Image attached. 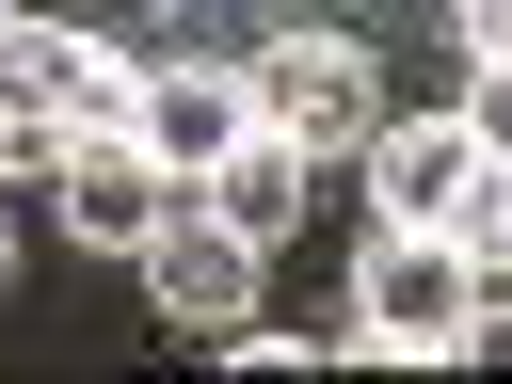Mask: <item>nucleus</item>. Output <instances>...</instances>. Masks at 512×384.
Listing matches in <instances>:
<instances>
[{
    "label": "nucleus",
    "mask_w": 512,
    "mask_h": 384,
    "mask_svg": "<svg viewBox=\"0 0 512 384\" xmlns=\"http://www.w3.org/2000/svg\"><path fill=\"white\" fill-rule=\"evenodd\" d=\"M128 128H144V144H160V176L192 192V176H224V144L256 128V96H240V64H144Z\"/></svg>",
    "instance_id": "423d86ee"
},
{
    "label": "nucleus",
    "mask_w": 512,
    "mask_h": 384,
    "mask_svg": "<svg viewBox=\"0 0 512 384\" xmlns=\"http://www.w3.org/2000/svg\"><path fill=\"white\" fill-rule=\"evenodd\" d=\"M448 240H464L480 272H512V160H480V176H464V208H448Z\"/></svg>",
    "instance_id": "1a4fd4ad"
},
{
    "label": "nucleus",
    "mask_w": 512,
    "mask_h": 384,
    "mask_svg": "<svg viewBox=\"0 0 512 384\" xmlns=\"http://www.w3.org/2000/svg\"><path fill=\"white\" fill-rule=\"evenodd\" d=\"M464 128H480V160H512V48L464 64Z\"/></svg>",
    "instance_id": "9d476101"
},
{
    "label": "nucleus",
    "mask_w": 512,
    "mask_h": 384,
    "mask_svg": "<svg viewBox=\"0 0 512 384\" xmlns=\"http://www.w3.org/2000/svg\"><path fill=\"white\" fill-rule=\"evenodd\" d=\"M48 192H64V224H80L96 256H144V224L176 208V176H160L144 128H64V144H48Z\"/></svg>",
    "instance_id": "7ed1b4c3"
},
{
    "label": "nucleus",
    "mask_w": 512,
    "mask_h": 384,
    "mask_svg": "<svg viewBox=\"0 0 512 384\" xmlns=\"http://www.w3.org/2000/svg\"><path fill=\"white\" fill-rule=\"evenodd\" d=\"M192 192H208V208H224L240 240H288V224H304V144L240 128V144H224V176H192Z\"/></svg>",
    "instance_id": "6e6552de"
},
{
    "label": "nucleus",
    "mask_w": 512,
    "mask_h": 384,
    "mask_svg": "<svg viewBox=\"0 0 512 384\" xmlns=\"http://www.w3.org/2000/svg\"><path fill=\"white\" fill-rule=\"evenodd\" d=\"M256 256H272V240H240L208 192H176V208L144 224V288H160V320H208V336L256 320Z\"/></svg>",
    "instance_id": "20e7f679"
},
{
    "label": "nucleus",
    "mask_w": 512,
    "mask_h": 384,
    "mask_svg": "<svg viewBox=\"0 0 512 384\" xmlns=\"http://www.w3.org/2000/svg\"><path fill=\"white\" fill-rule=\"evenodd\" d=\"M0 16H16V0H0Z\"/></svg>",
    "instance_id": "4468645a"
},
{
    "label": "nucleus",
    "mask_w": 512,
    "mask_h": 384,
    "mask_svg": "<svg viewBox=\"0 0 512 384\" xmlns=\"http://www.w3.org/2000/svg\"><path fill=\"white\" fill-rule=\"evenodd\" d=\"M464 320H480V256H464L448 224H368V272H352V336H336V352H368V368H448Z\"/></svg>",
    "instance_id": "f257e3e1"
},
{
    "label": "nucleus",
    "mask_w": 512,
    "mask_h": 384,
    "mask_svg": "<svg viewBox=\"0 0 512 384\" xmlns=\"http://www.w3.org/2000/svg\"><path fill=\"white\" fill-rule=\"evenodd\" d=\"M240 96H256V128L304 144V160H368V128H384V80H368L352 32H272V48L240 64Z\"/></svg>",
    "instance_id": "f03ea898"
},
{
    "label": "nucleus",
    "mask_w": 512,
    "mask_h": 384,
    "mask_svg": "<svg viewBox=\"0 0 512 384\" xmlns=\"http://www.w3.org/2000/svg\"><path fill=\"white\" fill-rule=\"evenodd\" d=\"M464 352H480V368H512V288H496V272H480V320H464Z\"/></svg>",
    "instance_id": "9b49d317"
},
{
    "label": "nucleus",
    "mask_w": 512,
    "mask_h": 384,
    "mask_svg": "<svg viewBox=\"0 0 512 384\" xmlns=\"http://www.w3.org/2000/svg\"><path fill=\"white\" fill-rule=\"evenodd\" d=\"M0 96H16V112H48V128H128L144 64H112V48H96V32H64V16H0Z\"/></svg>",
    "instance_id": "39448f33"
},
{
    "label": "nucleus",
    "mask_w": 512,
    "mask_h": 384,
    "mask_svg": "<svg viewBox=\"0 0 512 384\" xmlns=\"http://www.w3.org/2000/svg\"><path fill=\"white\" fill-rule=\"evenodd\" d=\"M512 48V0H464V64H496Z\"/></svg>",
    "instance_id": "ddd939ff"
},
{
    "label": "nucleus",
    "mask_w": 512,
    "mask_h": 384,
    "mask_svg": "<svg viewBox=\"0 0 512 384\" xmlns=\"http://www.w3.org/2000/svg\"><path fill=\"white\" fill-rule=\"evenodd\" d=\"M368 176H384V224H448L464 176H480V128L464 112H384L368 128Z\"/></svg>",
    "instance_id": "0eeeda50"
},
{
    "label": "nucleus",
    "mask_w": 512,
    "mask_h": 384,
    "mask_svg": "<svg viewBox=\"0 0 512 384\" xmlns=\"http://www.w3.org/2000/svg\"><path fill=\"white\" fill-rule=\"evenodd\" d=\"M48 144H64V128H48V112H16V96H0V176H16V160H48Z\"/></svg>",
    "instance_id": "f8f14e48"
}]
</instances>
